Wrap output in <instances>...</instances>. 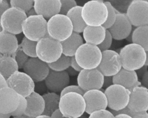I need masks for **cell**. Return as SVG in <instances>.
I'll use <instances>...</instances> for the list:
<instances>
[{"label": "cell", "mask_w": 148, "mask_h": 118, "mask_svg": "<svg viewBox=\"0 0 148 118\" xmlns=\"http://www.w3.org/2000/svg\"><path fill=\"white\" fill-rule=\"evenodd\" d=\"M125 40L130 43H132V32L128 35V36L125 39Z\"/></svg>", "instance_id": "816d5d0a"}, {"label": "cell", "mask_w": 148, "mask_h": 118, "mask_svg": "<svg viewBox=\"0 0 148 118\" xmlns=\"http://www.w3.org/2000/svg\"><path fill=\"white\" fill-rule=\"evenodd\" d=\"M42 96L45 102L43 115L51 116L53 112L59 108L60 96L57 93L51 92L45 93Z\"/></svg>", "instance_id": "4316f807"}, {"label": "cell", "mask_w": 148, "mask_h": 118, "mask_svg": "<svg viewBox=\"0 0 148 118\" xmlns=\"http://www.w3.org/2000/svg\"><path fill=\"white\" fill-rule=\"evenodd\" d=\"M26 13V15H27V17H28V16H34V15H36V13L35 12V9H34V7L31 8V9H29L28 11H27V12H25Z\"/></svg>", "instance_id": "681fc988"}, {"label": "cell", "mask_w": 148, "mask_h": 118, "mask_svg": "<svg viewBox=\"0 0 148 118\" xmlns=\"http://www.w3.org/2000/svg\"><path fill=\"white\" fill-rule=\"evenodd\" d=\"M103 77L97 68L82 69L77 75V85L84 92L92 89L101 90L103 86Z\"/></svg>", "instance_id": "8fae6325"}, {"label": "cell", "mask_w": 148, "mask_h": 118, "mask_svg": "<svg viewBox=\"0 0 148 118\" xmlns=\"http://www.w3.org/2000/svg\"><path fill=\"white\" fill-rule=\"evenodd\" d=\"M75 58L83 69L97 68L102 58V51L98 46L84 43L76 51Z\"/></svg>", "instance_id": "8992f818"}, {"label": "cell", "mask_w": 148, "mask_h": 118, "mask_svg": "<svg viewBox=\"0 0 148 118\" xmlns=\"http://www.w3.org/2000/svg\"><path fill=\"white\" fill-rule=\"evenodd\" d=\"M19 94L7 86L0 89V113L10 114L17 107Z\"/></svg>", "instance_id": "d6986e66"}, {"label": "cell", "mask_w": 148, "mask_h": 118, "mask_svg": "<svg viewBox=\"0 0 148 118\" xmlns=\"http://www.w3.org/2000/svg\"><path fill=\"white\" fill-rule=\"evenodd\" d=\"M18 70L17 64L12 56L1 54L0 56V73L6 79Z\"/></svg>", "instance_id": "83f0119b"}, {"label": "cell", "mask_w": 148, "mask_h": 118, "mask_svg": "<svg viewBox=\"0 0 148 118\" xmlns=\"http://www.w3.org/2000/svg\"><path fill=\"white\" fill-rule=\"evenodd\" d=\"M2 1H3V0H0V3H1V2H2Z\"/></svg>", "instance_id": "680465c9"}, {"label": "cell", "mask_w": 148, "mask_h": 118, "mask_svg": "<svg viewBox=\"0 0 148 118\" xmlns=\"http://www.w3.org/2000/svg\"><path fill=\"white\" fill-rule=\"evenodd\" d=\"M133 118H148V112H141L135 113L132 116Z\"/></svg>", "instance_id": "bcb514c9"}, {"label": "cell", "mask_w": 148, "mask_h": 118, "mask_svg": "<svg viewBox=\"0 0 148 118\" xmlns=\"http://www.w3.org/2000/svg\"><path fill=\"white\" fill-rule=\"evenodd\" d=\"M24 36L38 41L40 39L49 36L47 32V20L38 14L27 17L21 24Z\"/></svg>", "instance_id": "52a82bcc"}, {"label": "cell", "mask_w": 148, "mask_h": 118, "mask_svg": "<svg viewBox=\"0 0 148 118\" xmlns=\"http://www.w3.org/2000/svg\"><path fill=\"white\" fill-rule=\"evenodd\" d=\"M70 66L73 68L75 70L79 73L81 70H82V68L79 65L77 62H76L75 56H72L71 57V63H70Z\"/></svg>", "instance_id": "60d3db41"}, {"label": "cell", "mask_w": 148, "mask_h": 118, "mask_svg": "<svg viewBox=\"0 0 148 118\" xmlns=\"http://www.w3.org/2000/svg\"><path fill=\"white\" fill-rule=\"evenodd\" d=\"M146 60L145 65L148 67V51H146Z\"/></svg>", "instance_id": "9f6ffc18"}, {"label": "cell", "mask_w": 148, "mask_h": 118, "mask_svg": "<svg viewBox=\"0 0 148 118\" xmlns=\"http://www.w3.org/2000/svg\"><path fill=\"white\" fill-rule=\"evenodd\" d=\"M113 83V77L112 76H104L103 77V82L102 88L105 89L108 88V87L112 85Z\"/></svg>", "instance_id": "ab89813d"}, {"label": "cell", "mask_w": 148, "mask_h": 118, "mask_svg": "<svg viewBox=\"0 0 148 118\" xmlns=\"http://www.w3.org/2000/svg\"><path fill=\"white\" fill-rule=\"evenodd\" d=\"M70 92H75L79 94H80L82 95H83L84 92L81 87L79 85H69L66 87H65L61 92L60 96H61L64 95V94H66L67 93H70Z\"/></svg>", "instance_id": "f35d334b"}, {"label": "cell", "mask_w": 148, "mask_h": 118, "mask_svg": "<svg viewBox=\"0 0 148 118\" xmlns=\"http://www.w3.org/2000/svg\"><path fill=\"white\" fill-rule=\"evenodd\" d=\"M12 57L15 59L18 69H21L23 68L24 64L29 59V56H27L21 49L18 45V47L14 54L12 55Z\"/></svg>", "instance_id": "836d02e7"}, {"label": "cell", "mask_w": 148, "mask_h": 118, "mask_svg": "<svg viewBox=\"0 0 148 118\" xmlns=\"http://www.w3.org/2000/svg\"><path fill=\"white\" fill-rule=\"evenodd\" d=\"M143 1H146V2H148V0H143Z\"/></svg>", "instance_id": "6f0895ef"}, {"label": "cell", "mask_w": 148, "mask_h": 118, "mask_svg": "<svg viewBox=\"0 0 148 118\" xmlns=\"http://www.w3.org/2000/svg\"><path fill=\"white\" fill-rule=\"evenodd\" d=\"M13 118H32L28 116H26L25 115H23L21 116H13Z\"/></svg>", "instance_id": "11a10c76"}, {"label": "cell", "mask_w": 148, "mask_h": 118, "mask_svg": "<svg viewBox=\"0 0 148 118\" xmlns=\"http://www.w3.org/2000/svg\"><path fill=\"white\" fill-rule=\"evenodd\" d=\"M83 43L84 40L80 34L73 32L68 39L61 42L62 54L69 57L74 56L77 49Z\"/></svg>", "instance_id": "d4e9b609"}, {"label": "cell", "mask_w": 148, "mask_h": 118, "mask_svg": "<svg viewBox=\"0 0 148 118\" xmlns=\"http://www.w3.org/2000/svg\"><path fill=\"white\" fill-rule=\"evenodd\" d=\"M140 82L141 83L142 86L148 89V70L143 75Z\"/></svg>", "instance_id": "ee69618b"}, {"label": "cell", "mask_w": 148, "mask_h": 118, "mask_svg": "<svg viewBox=\"0 0 148 118\" xmlns=\"http://www.w3.org/2000/svg\"><path fill=\"white\" fill-rule=\"evenodd\" d=\"M108 100V107L110 110L118 111L128 106L130 91L125 87L118 85L113 84L105 89Z\"/></svg>", "instance_id": "9c48e42d"}, {"label": "cell", "mask_w": 148, "mask_h": 118, "mask_svg": "<svg viewBox=\"0 0 148 118\" xmlns=\"http://www.w3.org/2000/svg\"><path fill=\"white\" fill-rule=\"evenodd\" d=\"M71 21L66 15L57 14L47 20V32L51 38L58 41L68 39L73 33Z\"/></svg>", "instance_id": "277c9868"}, {"label": "cell", "mask_w": 148, "mask_h": 118, "mask_svg": "<svg viewBox=\"0 0 148 118\" xmlns=\"http://www.w3.org/2000/svg\"><path fill=\"white\" fill-rule=\"evenodd\" d=\"M10 114H3L0 113V118H10Z\"/></svg>", "instance_id": "f5cc1de1"}, {"label": "cell", "mask_w": 148, "mask_h": 118, "mask_svg": "<svg viewBox=\"0 0 148 118\" xmlns=\"http://www.w3.org/2000/svg\"><path fill=\"white\" fill-rule=\"evenodd\" d=\"M36 44L37 41L31 40L25 36H23L19 46L22 51L29 58H35L36 57Z\"/></svg>", "instance_id": "4dcf8cb0"}, {"label": "cell", "mask_w": 148, "mask_h": 118, "mask_svg": "<svg viewBox=\"0 0 148 118\" xmlns=\"http://www.w3.org/2000/svg\"><path fill=\"white\" fill-rule=\"evenodd\" d=\"M71 57L65 56L62 54L61 56L55 62L48 63V66L50 70L56 71H66L70 67Z\"/></svg>", "instance_id": "f546056e"}, {"label": "cell", "mask_w": 148, "mask_h": 118, "mask_svg": "<svg viewBox=\"0 0 148 118\" xmlns=\"http://www.w3.org/2000/svg\"><path fill=\"white\" fill-rule=\"evenodd\" d=\"M1 54H0V56H1Z\"/></svg>", "instance_id": "91938a15"}, {"label": "cell", "mask_w": 148, "mask_h": 118, "mask_svg": "<svg viewBox=\"0 0 148 118\" xmlns=\"http://www.w3.org/2000/svg\"><path fill=\"white\" fill-rule=\"evenodd\" d=\"M9 7H10L9 2H8L7 0H3L2 2L0 3V19L3 12Z\"/></svg>", "instance_id": "7bdbcfd3"}, {"label": "cell", "mask_w": 148, "mask_h": 118, "mask_svg": "<svg viewBox=\"0 0 148 118\" xmlns=\"http://www.w3.org/2000/svg\"><path fill=\"white\" fill-rule=\"evenodd\" d=\"M23 69L34 82L44 81L50 70L47 63L37 57L29 58Z\"/></svg>", "instance_id": "9a60e30c"}, {"label": "cell", "mask_w": 148, "mask_h": 118, "mask_svg": "<svg viewBox=\"0 0 148 118\" xmlns=\"http://www.w3.org/2000/svg\"><path fill=\"white\" fill-rule=\"evenodd\" d=\"M51 118H69V117L63 116L61 114V113L60 112L59 109H57L55 112H54L51 115Z\"/></svg>", "instance_id": "f6af8a7d"}, {"label": "cell", "mask_w": 148, "mask_h": 118, "mask_svg": "<svg viewBox=\"0 0 148 118\" xmlns=\"http://www.w3.org/2000/svg\"><path fill=\"white\" fill-rule=\"evenodd\" d=\"M34 118H51V116H47V115H40L39 116H38Z\"/></svg>", "instance_id": "db71d44e"}, {"label": "cell", "mask_w": 148, "mask_h": 118, "mask_svg": "<svg viewBox=\"0 0 148 118\" xmlns=\"http://www.w3.org/2000/svg\"><path fill=\"white\" fill-rule=\"evenodd\" d=\"M27 102V109L24 115L34 118L43 114L45 102L42 96L35 90L25 97Z\"/></svg>", "instance_id": "44dd1931"}, {"label": "cell", "mask_w": 148, "mask_h": 118, "mask_svg": "<svg viewBox=\"0 0 148 118\" xmlns=\"http://www.w3.org/2000/svg\"><path fill=\"white\" fill-rule=\"evenodd\" d=\"M62 54V47L60 41L46 36L37 41L36 57L46 63L56 61Z\"/></svg>", "instance_id": "5b68a950"}, {"label": "cell", "mask_w": 148, "mask_h": 118, "mask_svg": "<svg viewBox=\"0 0 148 118\" xmlns=\"http://www.w3.org/2000/svg\"><path fill=\"white\" fill-rule=\"evenodd\" d=\"M26 17L24 11L18 7L10 6L1 17L0 26L2 30L15 35L21 33V24Z\"/></svg>", "instance_id": "ba28073f"}, {"label": "cell", "mask_w": 148, "mask_h": 118, "mask_svg": "<svg viewBox=\"0 0 148 118\" xmlns=\"http://www.w3.org/2000/svg\"><path fill=\"white\" fill-rule=\"evenodd\" d=\"M113 81L114 84L120 85L130 90L141 85L135 71H130L123 68L113 77Z\"/></svg>", "instance_id": "7402d4cb"}, {"label": "cell", "mask_w": 148, "mask_h": 118, "mask_svg": "<svg viewBox=\"0 0 148 118\" xmlns=\"http://www.w3.org/2000/svg\"><path fill=\"white\" fill-rule=\"evenodd\" d=\"M113 37L108 29L106 30V36L105 37V39L99 45H98L99 50L102 52L106 50H110L113 41Z\"/></svg>", "instance_id": "8d00e7d4"}, {"label": "cell", "mask_w": 148, "mask_h": 118, "mask_svg": "<svg viewBox=\"0 0 148 118\" xmlns=\"http://www.w3.org/2000/svg\"><path fill=\"white\" fill-rule=\"evenodd\" d=\"M15 35L2 30L0 32V54L12 56L18 47Z\"/></svg>", "instance_id": "cb8c5ba5"}, {"label": "cell", "mask_w": 148, "mask_h": 118, "mask_svg": "<svg viewBox=\"0 0 148 118\" xmlns=\"http://www.w3.org/2000/svg\"><path fill=\"white\" fill-rule=\"evenodd\" d=\"M125 14L134 26L148 25V2L143 0H132Z\"/></svg>", "instance_id": "7c38bea8"}, {"label": "cell", "mask_w": 148, "mask_h": 118, "mask_svg": "<svg viewBox=\"0 0 148 118\" xmlns=\"http://www.w3.org/2000/svg\"><path fill=\"white\" fill-rule=\"evenodd\" d=\"M130 91L128 108L134 113L148 111V89L142 86L134 87Z\"/></svg>", "instance_id": "5bb4252c"}, {"label": "cell", "mask_w": 148, "mask_h": 118, "mask_svg": "<svg viewBox=\"0 0 148 118\" xmlns=\"http://www.w3.org/2000/svg\"><path fill=\"white\" fill-rule=\"evenodd\" d=\"M66 71L67 72V73L68 74V75L70 76H76L79 73L77 71H76V70H75L73 68H72L71 66L69 67H68L67 68V70H66Z\"/></svg>", "instance_id": "c3c4849f"}, {"label": "cell", "mask_w": 148, "mask_h": 118, "mask_svg": "<svg viewBox=\"0 0 148 118\" xmlns=\"http://www.w3.org/2000/svg\"><path fill=\"white\" fill-rule=\"evenodd\" d=\"M114 116H115V118H133L130 115H128L127 114H123V113L118 114Z\"/></svg>", "instance_id": "f907efd6"}, {"label": "cell", "mask_w": 148, "mask_h": 118, "mask_svg": "<svg viewBox=\"0 0 148 118\" xmlns=\"http://www.w3.org/2000/svg\"><path fill=\"white\" fill-rule=\"evenodd\" d=\"M88 118H115V116L109 110L103 109L92 112Z\"/></svg>", "instance_id": "74e56055"}, {"label": "cell", "mask_w": 148, "mask_h": 118, "mask_svg": "<svg viewBox=\"0 0 148 118\" xmlns=\"http://www.w3.org/2000/svg\"><path fill=\"white\" fill-rule=\"evenodd\" d=\"M82 18L88 26L103 25L108 18V9L103 0H90L82 8Z\"/></svg>", "instance_id": "7a4b0ae2"}, {"label": "cell", "mask_w": 148, "mask_h": 118, "mask_svg": "<svg viewBox=\"0 0 148 118\" xmlns=\"http://www.w3.org/2000/svg\"><path fill=\"white\" fill-rule=\"evenodd\" d=\"M82 6L77 5L70 9L66 14L72 22L73 32L78 33H82L87 26L82 16Z\"/></svg>", "instance_id": "484cf974"}, {"label": "cell", "mask_w": 148, "mask_h": 118, "mask_svg": "<svg viewBox=\"0 0 148 118\" xmlns=\"http://www.w3.org/2000/svg\"><path fill=\"white\" fill-rule=\"evenodd\" d=\"M6 82L8 87L24 97L29 95L35 90V82L23 71H15L6 79Z\"/></svg>", "instance_id": "30bf717a"}, {"label": "cell", "mask_w": 148, "mask_h": 118, "mask_svg": "<svg viewBox=\"0 0 148 118\" xmlns=\"http://www.w3.org/2000/svg\"><path fill=\"white\" fill-rule=\"evenodd\" d=\"M122 68L136 71L145 65L146 51L140 45L129 43L121 48L119 52Z\"/></svg>", "instance_id": "6da1fadb"}, {"label": "cell", "mask_w": 148, "mask_h": 118, "mask_svg": "<svg viewBox=\"0 0 148 118\" xmlns=\"http://www.w3.org/2000/svg\"><path fill=\"white\" fill-rule=\"evenodd\" d=\"M104 3L106 5L108 9V18H107L106 21L105 22L103 26L106 29H108L114 24L116 18L117 13L118 12H116V9H114L113 6L111 4L110 2L104 1Z\"/></svg>", "instance_id": "1f68e13d"}, {"label": "cell", "mask_w": 148, "mask_h": 118, "mask_svg": "<svg viewBox=\"0 0 148 118\" xmlns=\"http://www.w3.org/2000/svg\"><path fill=\"white\" fill-rule=\"evenodd\" d=\"M132 43L140 45L148 51V25L136 27L132 31Z\"/></svg>", "instance_id": "f1b7e54d"}, {"label": "cell", "mask_w": 148, "mask_h": 118, "mask_svg": "<svg viewBox=\"0 0 148 118\" xmlns=\"http://www.w3.org/2000/svg\"><path fill=\"white\" fill-rule=\"evenodd\" d=\"M61 9L60 13L66 15L68 11L77 6V3L75 0H60Z\"/></svg>", "instance_id": "d590c367"}, {"label": "cell", "mask_w": 148, "mask_h": 118, "mask_svg": "<svg viewBox=\"0 0 148 118\" xmlns=\"http://www.w3.org/2000/svg\"><path fill=\"white\" fill-rule=\"evenodd\" d=\"M34 0H9L11 7H18L27 12L34 6Z\"/></svg>", "instance_id": "d6a6232c"}, {"label": "cell", "mask_w": 148, "mask_h": 118, "mask_svg": "<svg viewBox=\"0 0 148 118\" xmlns=\"http://www.w3.org/2000/svg\"><path fill=\"white\" fill-rule=\"evenodd\" d=\"M108 31L113 39L122 40L125 39L132 32V25L125 13L118 12L114 24Z\"/></svg>", "instance_id": "e0dca14e"}, {"label": "cell", "mask_w": 148, "mask_h": 118, "mask_svg": "<svg viewBox=\"0 0 148 118\" xmlns=\"http://www.w3.org/2000/svg\"><path fill=\"white\" fill-rule=\"evenodd\" d=\"M58 109L65 117H80L86 112V102L83 95L70 92L60 96Z\"/></svg>", "instance_id": "3957f363"}, {"label": "cell", "mask_w": 148, "mask_h": 118, "mask_svg": "<svg viewBox=\"0 0 148 118\" xmlns=\"http://www.w3.org/2000/svg\"><path fill=\"white\" fill-rule=\"evenodd\" d=\"M33 7L36 14L48 20L60 13L61 2L60 0H34Z\"/></svg>", "instance_id": "ffe728a7"}, {"label": "cell", "mask_w": 148, "mask_h": 118, "mask_svg": "<svg viewBox=\"0 0 148 118\" xmlns=\"http://www.w3.org/2000/svg\"><path fill=\"white\" fill-rule=\"evenodd\" d=\"M86 102V112L90 115L92 112L106 109L108 100L104 92L99 89H92L86 91L83 95Z\"/></svg>", "instance_id": "2e32d148"}, {"label": "cell", "mask_w": 148, "mask_h": 118, "mask_svg": "<svg viewBox=\"0 0 148 118\" xmlns=\"http://www.w3.org/2000/svg\"><path fill=\"white\" fill-rule=\"evenodd\" d=\"M97 68L103 76L115 75L122 68L119 54L112 50L102 51L101 60Z\"/></svg>", "instance_id": "4fadbf2b"}, {"label": "cell", "mask_w": 148, "mask_h": 118, "mask_svg": "<svg viewBox=\"0 0 148 118\" xmlns=\"http://www.w3.org/2000/svg\"><path fill=\"white\" fill-rule=\"evenodd\" d=\"M19 102L17 108L10 115L11 116H21L24 114L25 110L27 109V102L25 99V97L19 94Z\"/></svg>", "instance_id": "e575fe53"}, {"label": "cell", "mask_w": 148, "mask_h": 118, "mask_svg": "<svg viewBox=\"0 0 148 118\" xmlns=\"http://www.w3.org/2000/svg\"><path fill=\"white\" fill-rule=\"evenodd\" d=\"M147 68H148V67L147 66H146V65H144L143 67H142L141 68H139V69H138L137 70L135 71V72L136 73V75H137V76L138 77L139 80L141 79V78H142L143 75L148 70Z\"/></svg>", "instance_id": "b9f144b4"}, {"label": "cell", "mask_w": 148, "mask_h": 118, "mask_svg": "<svg viewBox=\"0 0 148 118\" xmlns=\"http://www.w3.org/2000/svg\"><path fill=\"white\" fill-rule=\"evenodd\" d=\"M106 30L103 25L98 26L87 25L82 32L83 40L86 43L98 46L105 39Z\"/></svg>", "instance_id": "603a6c76"}, {"label": "cell", "mask_w": 148, "mask_h": 118, "mask_svg": "<svg viewBox=\"0 0 148 118\" xmlns=\"http://www.w3.org/2000/svg\"><path fill=\"white\" fill-rule=\"evenodd\" d=\"M46 87L51 92L60 93L70 83V77L66 71H56L50 70L44 80Z\"/></svg>", "instance_id": "ac0fdd59"}, {"label": "cell", "mask_w": 148, "mask_h": 118, "mask_svg": "<svg viewBox=\"0 0 148 118\" xmlns=\"http://www.w3.org/2000/svg\"><path fill=\"white\" fill-rule=\"evenodd\" d=\"M8 84L5 78L0 73V89L5 87H7Z\"/></svg>", "instance_id": "7dc6e473"}]
</instances>
